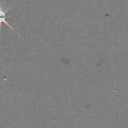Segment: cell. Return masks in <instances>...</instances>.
Segmentation results:
<instances>
[{"instance_id":"obj_1","label":"cell","mask_w":128,"mask_h":128,"mask_svg":"<svg viewBox=\"0 0 128 128\" xmlns=\"http://www.w3.org/2000/svg\"><path fill=\"white\" fill-rule=\"evenodd\" d=\"M10 8H9L8 9H7V10H5V11H3L2 8H1L0 7V28H1V23H2V22H4V23L6 24L7 26H8L11 29V30H14L13 28H12L11 27V26H10V25L8 23V22H6V17H7L6 13L7 12V11H8L9 9Z\"/></svg>"}]
</instances>
